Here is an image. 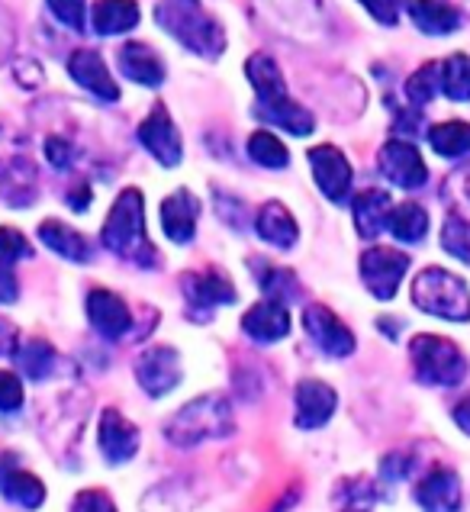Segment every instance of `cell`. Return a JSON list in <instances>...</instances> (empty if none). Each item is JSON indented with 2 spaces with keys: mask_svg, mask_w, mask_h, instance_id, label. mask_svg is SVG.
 <instances>
[{
  "mask_svg": "<svg viewBox=\"0 0 470 512\" xmlns=\"http://www.w3.org/2000/svg\"><path fill=\"white\" fill-rule=\"evenodd\" d=\"M0 496L23 509H39L46 500V487H42L39 477L23 471L17 455L7 451V455H0Z\"/></svg>",
  "mask_w": 470,
  "mask_h": 512,
  "instance_id": "15",
  "label": "cell"
},
{
  "mask_svg": "<svg viewBox=\"0 0 470 512\" xmlns=\"http://www.w3.org/2000/svg\"><path fill=\"white\" fill-rule=\"evenodd\" d=\"M68 75L75 78L84 91H91L94 97L104 100V104H116V100H120V87H116L113 75L107 71V62L94 49H78L75 55H71L68 58Z\"/></svg>",
  "mask_w": 470,
  "mask_h": 512,
  "instance_id": "13",
  "label": "cell"
},
{
  "mask_svg": "<svg viewBox=\"0 0 470 512\" xmlns=\"http://www.w3.org/2000/svg\"><path fill=\"white\" fill-rule=\"evenodd\" d=\"M68 203H71V207H75V210H87V203H91V194H87V187H81L78 190V194H75V190H71V194H68Z\"/></svg>",
  "mask_w": 470,
  "mask_h": 512,
  "instance_id": "48",
  "label": "cell"
},
{
  "mask_svg": "<svg viewBox=\"0 0 470 512\" xmlns=\"http://www.w3.org/2000/svg\"><path fill=\"white\" fill-rule=\"evenodd\" d=\"M303 329L332 358H348L351 351H355V335H351V329L332 310H326V306H319V303L306 306Z\"/></svg>",
  "mask_w": 470,
  "mask_h": 512,
  "instance_id": "9",
  "label": "cell"
},
{
  "mask_svg": "<svg viewBox=\"0 0 470 512\" xmlns=\"http://www.w3.org/2000/svg\"><path fill=\"white\" fill-rule=\"evenodd\" d=\"M197 219H200V200L190 190H178L161 203V229L165 236L178 245H187L197 236Z\"/></svg>",
  "mask_w": 470,
  "mask_h": 512,
  "instance_id": "16",
  "label": "cell"
},
{
  "mask_svg": "<svg viewBox=\"0 0 470 512\" xmlns=\"http://www.w3.org/2000/svg\"><path fill=\"white\" fill-rule=\"evenodd\" d=\"M46 158H49V165H55V168H68L71 162H75V149H71L68 139L52 136V139H46Z\"/></svg>",
  "mask_w": 470,
  "mask_h": 512,
  "instance_id": "42",
  "label": "cell"
},
{
  "mask_svg": "<svg viewBox=\"0 0 470 512\" xmlns=\"http://www.w3.org/2000/svg\"><path fill=\"white\" fill-rule=\"evenodd\" d=\"M245 75H248V81H252L255 94H258V107L277 104V100L287 97L281 68L274 65V58H268V55H252L245 62Z\"/></svg>",
  "mask_w": 470,
  "mask_h": 512,
  "instance_id": "24",
  "label": "cell"
},
{
  "mask_svg": "<svg viewBox=\"0 0 470 512\" xmlns=\"http://www.w3.org/2000/svg\"><path fill=\"white\" fill-rule=\"evenodd\" d=\"M390 232L400 242H422L425 232H429V213H425L419 203H400L390 213Z\"/></svg>",
  "mask_w": 470,
  "mask_h": 512,
  "instance_id": "30",
  "label": "cell"
},
{
  "mask_svg": "<svg viewBox=\"0 0 470 512\" xmlns=\"http://www.w3.org/2000/svg\"><path fill=\"white\" fill-rule=\"evenodd\" d=\"M409 464H413V458H406V455H390V458H384V474L400 480V477H406L409 471H413Z\"/></svg>",
  "mask_w": 470,
  "mask_h": 512,
  "instance_id": "46",
  "label": "cell"
},
{
  "mask_svg": "<svg viewBox=\"0 0 470 512\" xmlns=\"http://www.w3.org/2000/svg\"><path fill=\"white\" fill-rule=\"evenodd\" d=\"M442 245L445 252L454 255L458 261H464V265H470V223L461 216H448L445 226H442Z\"/></svg>",
  "mask_w": 470,
  "mask_h": 512,
  "instance_id": "36",
  "label": "cell"
},
{
  "mask_svg": "<svg viewBox=\"0 0 470 512\" xmlns=\"http://www.w3.org/2000/svg\"><path fill=\"white\" fill-rule=\"evenodd\" d=\"M406 13L429 36H448L461 26L458 10L448 7L445 0H406Z\"/></svg>",
  "mask_w": 470,
  "mask_h": 512,
  "instance_id": "23",
  "label": "cell"
},
{
  "mask_svg": "<svg viewBox=\"0 0 470 512\" xmlns=\"http://www.w3.org/2000/svg\"><path fill=\"white\" fill-rule=\"evenodd\" d=\"M155 17L165 33H171L194 55H203V58L223 55L226 33H223V26L200 7V0H161L155 7Z\"/></svg>",
  "mask_w": 470,
  "mask_h": 512,
  "instance_id": "2",
  "label": "cell"
},
{
  "mask_svg": "<svg viewBox=\"0 0 470 512\" xmlns=\"http://www.w3.org/2000/svg\"><path fill=\"white\" fill-rule=\"evenodd\" d=\"M310 165H313V178L322 194H326L332 203H345L351 194L348 158L335 149V145H316V149H310Z\"/></svg>",
  "mask_w": 470,
  "mask_h": 512,
  "instance_id": "11",
  "label": "cell"
},
{
  "mask_svg": "<svg viewBox=\"0 0 470 512\" xmlns=\"http://www.w3.org/2000/svg\"><path fill=\"white\" fill-rule=\"evenodd\" d=\"M435 91H442V65H422L413 78L406 81V97L413 100L416 107H425L435 97Z\"/></svg>",
  "mask_w": 470,
  "mask_h": 512,
  "instance_id": "34",
  "label": "cell"
},
{
  "mask_svg": "<svg viewBox=\"0 0 470 512\" xmlns=\"http://www.w3.org/2000/svg\"><path fill=\"white\" fill-rule=\"evenodd\" d=\"M242 329L252 335L255 342H277L290 332V313L284 303L261 300L242 316Z\"/></svg>",
  "mask_w": 470,
  "mask_h": 512,
  "instance_id": "20",
  "label": "cell"
},
{
  "mask_svg": "<svg viewBox=\"0 0 470 512\" xmlns=\"http://www.w3.org/2000/svg\"><path fill=\"white\" fill-rule=\"evenodd\" d=\"M71 512H116V506L104 490H81L71 503Z\"/></svg>",
  "mask_w": 470,
  "mask_h": 512,
  "instance_id": "41",
  "label": "cell"
},
{
  "mask_svg": "<svg viewBox=\"0 0 470 512\" xmlns=\"http://www.w3.org/2000/svg\"><path fill=\"white\" fill-rule=\"evenodd\" d=\"M454 422L464 435H470V397H464L458 406H454Z\"/></svg>",
  "mask_w": 470,
  "mask_h": 512,
  "instance_id": "47",
  "label": "cell"
},
{
  "mask_svg": "<svg viewBox=\"0 0 470 512\" xmlns=\"http://www.w3.org/2000/svg\"><path fill=\"white\" fill-rule=\"evenodd\" d=\"M351 210H355V229L361 239H377L380 232H384V226L390 223V197L387 190H361V194L355 197V203H351Z\"/></svg>",
  "mask_w": 470,
  "mask_h": 512,
  "instance_id": "21",
  "label": "cell"
},
{
  "mask_svg": "<svg viewBox=\"0 0 470 512\" xmlns=\"http://www.w3.org/2000/svg\"><path fill=\"white\" fill-rule=\"evenodd\" d=\"M361 7L371 13L377 23H384V26H396V17H400V7H396V0H361Z\"/></svg>",
  "mask_w": 470,
  "mask_h": 512,
  "instance_id": "43",
  "label": "cell"
},
{
  "mask_svg": "<svg viewBox=\"0 0 470 512\" xmlns=\"http://www.w3.org/2000/svg\"><path fill=\"white\" fill-rule=\"evenodd\" d=\"M255 226H258V236L264 242L277 245V248H290L293 242L300 239L297 219L290 216V210L284 207V203H264L258 219H255Z\"/></svg>",
  "mask_w": 470,
  "mask_h": 512,
  "instance_id": "25",
  "label": "cell"
},
{
  "mask_svg": "<svg viewBox=\"0 0 470 512\" xmlns=\"http://www.w3.org/2000/svg\"><path fill=\"white\" fill-rule=\"evenodd\" d=\"M413 303L422 313L467 323L470 319V290L458 274L445 268H425L413 284Z\"/></svg>",
  "mask_w": 470,
  "mask_h": 512,
  "instance_id": "4",
  "label": "cell"
},
{
  "mask_svg": "<svg viewBox=\"0 0 470 512\" xmlns=\"http://www.w3.org/2000/svg\"><path fill=\"white\" fill-rule=\"evenodd\" d=\"M261 271V290L268 300L287 303L290 297H297V277L284 268H271V265H258Z\"/></svg>",
  "mask_w": 470,
  "mask_h": 512,
  "instance_id": "35",
  "label": "cell"
},
{
  "mask_svg": "<svg viewBox=\"0 0 470 512\" xmlns=\"http://www.w3.org/2000/svg\"><path fill=\"white\" fill-rule=\"evenodd\" d=\"M87 319H91L94 332H100L104 339H123L132 323L126 300L107 287H94L87 294Z\"/></svg>",
  "mask_w": 470,
  "mask_h": 512,
  "instance_id": "12",
  "label": "cell"
},
{
  "mask_svg": "<svg viewBox=\"0 0 470 512\" xmlns=\"http://www.w3.org/2000/svg\"><path fill=\"white\" fill-rule=\"evenodd\" d=\"M100 451H104L107 464H126L139 451V429L132 422L116 413V409H104L100 413Z\"/></svg>",
  "mask_w": 470,
  "mask_h": 512,
  "instance_id": "14",
  "label": "cell"
},
{
  "mask_svg": "<svg viewBox=\"0 0 470 512\" xmlns=\"http://www.w3.org/2000/svg\"><path fill=\"white\" fill-rule=\"evenodd\" d=\"M136 377L149 397H165L181 380V358L168 345H155L136 361Z\"/></svg>",
  "mask_w": 470,
  "mask_h": 512,
  "instance_id": "10",
  "label": "cell"
},
{
  "mask_svg": "<svg viewBox=\"0 0 470 512\" xmlns=\"http://www.w3.org/2000/svg\"><path fill=\"white\" fill-rule=\"evenodd\" d=\"M17 297H20V281H17V274H13V265L0 261V306L17 303Z\"/></svg>",
  "mask_w": 470,
  "mask_h": 512,
  "instance_id": "44",
  "label": "cell"
},
{
  "mask_svg": "<svg viewBox=\"0 0 470 512\" xmlns=\"http://www.w3.org/2000/svg\"><path fill=\"white\" fill-rule=\"evenodd\" d=\"M23 258H33V245L26 242L23 232L0 226V261L13 265V261H23Z\"/></svg>",
  "mask_w": 470,
  "mask_h": 512,
  "instance_id": "38",
  "label": "cell"
},
{
  "mask_svg": "<svg viewBox=\"0 0 470 512\" xmlns=\"http://www.w3.org/2000/svg\"><path fill=\"white\" fill-rule=\"evenodd\" d=\"M229 432H232V406L219 393L190 400L165 426L168 442L181 448H194L200 442H210V438H226Z\"/></svg>",
  "mask_w": 470,
  "mask_h": 512,
  "instance_id": "3",
  "label": "cell"
},
{
  "mask_svg": "<svg viewBox=\"0 0 470 512\" xmlns=\"http://www.w3.org/2000/svg\"><path fill=\"white\" fill-rule=\"evenodd\" d=\"M139 142L152 152V158H155L158 165H165V168L181 165V155H184L181 133H178V126H174V120H171L168 110L161 107V104L142 120Z\"/></svg>",
  "mask_w": 470,
  "mask_h": 512,
  "instance_id": "8",
  "label": "cell"
},
{
  "mask_svg": "<svg viewBox=\"0 0 470 512\" xmlns=\"http://www.w3.org/2000/svg\"><path fill=\"white\" fill-rule=\"evenodd\" d=\"M409 358H413L416 377L429 387H454L467 374L464 351L442 335H416L409 342Z\"/></svg>",
  "mask_w": 470,
  "mask_h": 512,
  "instance_id": "5",
  "label": "cell"
},
{
  "mask_svg": "<svg viewBox=\"0 0 470 512\" xmlns=\"http://www.w3.org/2000/svg\"><path fill=\"white\" fill-rule=\"evenodd\" d=\"M49 10L62 20L68 29H84V0H49Z\"/></svg>",
  "mask_w": 470,
  "mask_h": 512,
  "instance_id": "40",
  "label": "cell"
},
{
  "mask_svg": "<svg viewBox=\"0 0 470 512\" xmlns=\"http://www.w3.org/2000/svg\"><path fill=\"white\" fill-rule=\"evenodd\" d=\"M429 145L442 155V158H461L470 152V126L461 120L451 123H438L429 129Z\"/></svg>",
  "mask_w": 470,
  "mask_h": 512,
  "instance_id": "29",
  "label": "cell"
},
{
  "mask_svg": "<svg viewBox=\"0 0 470 512\" xmlns=\"http://www.w3.org/2000/svg\"><path fill=\"white\" fill-rule=\"evenodd\" d=\"M406 271H409V258L403 252H396V248L377 245V248H367L361 255L364 287L371 290L377 300H393Z\"/></svg>",
  "mask_w": 470,
  "mask_h": 512,
  "instance_id": "6",
  "label": "cell"
},
{
  "mask_svg": "<svg viewBox=\"0 0 470 512\" xmlns=\"http://www.w3.org/2000/svg\"><path fill=\"white\" fill-rule=\"evenodd\" d=\"M416 500L425 512H458L461 509V480L448 467H435L416 487Z\"/></svg>",
  "mask_w": 470,
  "mask_h": 512,
  "instance_id": "17",
  "label": "cell"
},
{
  "mask_svg": "<svg viewBox=\"0 0 470 512\" xmlns=\"http://www.w3.org/2000/svg\"><path fill=\"white\" fill-rule=\"evenodd\" d=\"M120 68L129 81H136L142 87H158L165 81V65H161V58L149 46H142V42H126L120 49Z\"/></svg>",
  "mask_w": 470,
  "mask_h": 512,
  "instance_id": "22",
  "label": "cell"
},
{
  "mask_svg": "<svg viewBox=\"0 0 470 512\" xmlns=\"http://www.w3.org/2000/svg\"><path fill=\"white\" fill-rule=\"evenodd\" d=\"M258 116L264 123L287 129L290 136H310L313 133V113L303 110L300 104H293L290 97L277 100V104H268V107H258Z\"/></svg>",
  "mask_w": 470,
  "mask_h": 512,
  "instance_id": "28",
  "label": "cell"
},
{
  "mask_svg": "<svg viewBox=\"0 0 470 512\" xmlns=\"http://www.w3.org/2000/svg\"><path fill=\"white\" fill-rule=\"evenodd\" d=\"M100 239H104V245L113 255H120L126 261H136V265H142V268L155 265L158 252L152 248V242L145 239V200L136 187H129L116 197Z\"/></svg>",
  "mask_w": 470,
  "mask_h": 512,
  "instance_id": "1",
  "label": "cell"
},
{
  "mask_svg": "<svg viewBox=\"0 0 470 512\" xmlns=\"http://www.w3.org/2000/svg\"><path fill=\"white\" fill-rule=\"evenodd\" d=\"M91 20H94V33L120 36L139 23V4L136 0H97Z\"/></svg>",
  "mask_w": 470,
  "mask_h": 512,
  "instance_id": "26",
  "label": "cell"
},
{
  "mask_svg": "<svg viewBox=\"0 0 470 512\" xmlns=\"http://www.w3.org/2000/svg\"><path fill=\"white\" fill-rule=\"evenodd\" d=\"M17 364L29 380H42L55 371V348L42 339H26L17 348Z\"/></svg>",
  "mask_w": 470,
  "mask_h": 512,
  "instance_id": "31",
  "label": "cell"
},
{
  "mask_svg": "<svg viewBox=\"0 0 470 512\" xmlns=\"http://www.w3.org/2000/svg\"><path fill=\"white\" fill-rule=\"evenodd\" d=\"M445 200H451V213L461 216L470 223V165L458 168L451 174V178L445 181Z\"/></svg>",
  "mask_w": 470,
  "mask_h": 512,
  "instance_id": "37",
  "label": "cell"
},
{
  "mask_svg": "<svg viewBox=\"0 0 470 512\" xmlns=\"http://www.w3.org/2000/svg\"><path fill=\"white\" fill-rule=\"evenodd\" d=\"M23 406V384L17 380V374L0 371V409L4 413H17Z\"/></svg>",
  "mask_w": 470,
  "mask_h": 512,
  "instance_id": "39",
  "label": "cell"
},
{
  "mask_svg": "<svg viewBox=\"0 0 470 512\" xmlns=\"http://www.w3.org/2000/svg\"><path fill=\"white\" fill-rule=\"evenodd\" d=\"M248 155H252V162H258L261 168H287L290 162L287 145L274 133H264V129L248 139Z\"/></svg>",
  "mask_w": 470,
  "mask_h": 512,
  "instance_id": "32",
  "label": "cell"
},
{
  "mask_svg": "<svg viewBox=\"0 0 470 512\" xmlns=\"http://www.w3.org/2000/svg\"><path fill=\"white\" fill-rule=\"evenodd\" d=\"M335 390L322 380H300L297 387V426L300 429H319L326 426L335 413Z\"/></svg>",
  "mask_w": 470,
  "mask_h": 512,
  "instance_id": "18",
  "label": "cell"
},
{
  "mask_svg": "<svg viewBox=\"0 0 470 512\" xmlns=\"http://www.w3.org/2000/svg\"><path fill=\"white\" fill-rule=\"evenodd\" d=\"M442 91L445 97L458 100H470V58L467 55H451L448 62H442Z\"/></svg>",
  "mask_w": 470,
  "mask_h": 512,
  "instance_id": "33",
  "label": "cell"
},
{
  "mask_svg": "<svg viewBox=\"0 0 470 512\" xmlns=\"http://www.w3.org/2000/svg\"><path fill=\"white\" fill-rule=\"evenodd\" d=\"M380 171H384L387 181H393L403 190H419L429 181V168H425L419 149L413 142H403V139H390L384 149H380Z\"/></svg>",
  "mask_w": 470,
  "mask_h": 512,
  "instance_id": "7",
  "label": "cell"
},
{
  "mask_svg": "<svg viewBox=\"0 0 470 512\" xmlns=\"http://www.w3.org/2000/svg\"><path fill=\"white\" fill-rule=\"evenodd\" d=\"M20 332L17 326L10 323V319L0 316V358H7V355H17V348H20Z\"/></svg>",
  "mask_w": 470,
  "mask_h": 512,
  "instance_id": "45",
  "label": "cell"
},
{
  "mask_svg": "<svg viewBox=\"0 0 470 512\" xmlns=\"http://www.w3.org/2000/svg\"><path fill=\"white\" fill-rule=\"evenodd\" d=\"M181 290L190 303L203 306V310H210V306H223V303H235L232 281L219 271H187V274H181Z\"/></svg>",
  "mask_w": 470,
  "mask_h": 512,
  "instance_id": "19",
  "label": "cell"
},
{
  "mask_svg": "<svg viewBox=\"0 0 470 512\" xmlns=\"http://www.w3.org/2000/svg\"><path fill=\"white\" fill-rule=\"evenodd\" d=\"M39 239L46 242L55 255H62L68 261H78V265H84V261L91 258V245H87V239L71 226L58 223V219H46V223L39 226Z\"/></svg>",
  "mask_w": 470,
  "mask_h": 512,
  "instance_id": "27",
  "label": "cell"
}]
</instances>
